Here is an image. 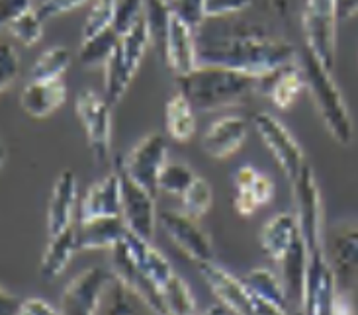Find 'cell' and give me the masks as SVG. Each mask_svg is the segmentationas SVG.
I'll use <instances>...</instances> for the list:
<instances>
[{"mask_svg": "<svg viewBox=\"0 0 358 315\" xmlns=\"http://www.w3.org/2000/svg\"><path fill=\"white\" fill-rule=\"evenodd\" d=\"M208 22V20H206ZM198 63L217 65L262 78L278 69L296 63V48L252 24H233L210 28L203 24L196 31Z\"/></svg>", "mask_w": 358, "mask_h": 315, "instance_id": "1", "label": "cell"}, {"mask_svg": "<svg viewBox=\"0 0 358 315\" xmlns=\"http://www.w3.org/2000/svg\"><path fill=\"white\" fill-rule=\"evenodd\" d=\"M176 88L200 112H215L245 104L259 90V78L217 65H198L176 77Z\"/></svg>", "mask_w": 358, "mask_h": 315, "instance_id": "2", "label": "cell"}, {"mask_svg": "<svg viewBox=\"0 0 358 315\" xmlns=\"http://www.w3.org/2000/svg\"><path fill=\"white\" fill-rule=\"evenodd\" d=\"M301 69L306 75V86L331 137L341 145H349L352 139V120L339 86L327 69L310 48L301 49Z\"/></svg>", "mask_w": 358, "mask_h": 315, "instance_id": "3", "label": "cell"}, {"mask_svg": "<svg viewBox=\"0 0 358 315\" xmlns=\"http://www.w3.org/2000/svg\"><path fill=\"white\" fill-rule=\"evenodd\" d=\"M149 43H151V34H149L145 14H143V18L139 20L134 28L120 36L112 57L108 59V63L104 65L106 69L104 96L112 106H116L126 94L127 86L131 85V80L136 77Z\"/></svg>", "mask_w": 358, "mask_h": 315, "instance_id": "4", "label": "cell"}, {"mask_svg": "<svg viewBox=\"0 0 358 315\" xmlns=\"http://www.w3.org/2000/svg\"><path fill=\"white\" fill-rule=\"evenodd\" d=\"M337 24L335 0H306L301 16L306 48H310L331 71L337 55Z\"/></svg>", "mask_w": 358, "mask_h": 315, "instance_id": "5", "label": "cell"}, {"mask_svg": "<svg viewBox=\"0 0 358 315\" xmlns=\"http://www.w3.org/2000/svg\"><path fill=\"white\" fill-rule=\"evenodd\" d=\"M112 108L106 96H100L92 90L78 92L75 112L85 135L88 149L96 157V161H106L110 157V139H112Z\"/></svg>", "mask_w": 358, "mask_h": 315, "instance_id": "6", "label": "cell"}, {"mask_svg": "<svg viewBox=\"0 0 358 315\" xmlns=\"http://www.w3.org/2000/svg\"><path fill=\"white\" fill-rule=\"evenodd\" d=\"M114 171L122 188V218L131 233L151 241L155 231V196L127 174L122 157L114 161Z\"/></svg>", "mask_w": 358, "mask_h": 315, "instance_id": "7", "label": "cell"}, {"mask_svg": "<svg viewBox=\"0 0 358 315\" xmlns=\"http://www.w3.org/2000/svg\"><path fill=\"white\" fill-rule=\"evenodd\" d=\"M252 125L261 137L262 145L271 151L274 161L278 162L282 172L292 182L296 181L300 176L301 169L306 167V157H303L300 144L294 139V135L274 115L266 112L252 115Z\"/></svg>", "mask_w": 358, "mask_h": 315, "instance_id": "8", "label": "cell"}, {"mask_svg": "<svg viewBox=\"0 0 358 315\" xmlns=\"http://www.w3.org/2000/svg\"><path fill=\"white\" fill-rule=\"evenodd\" d=\"M112 274L116 276L120 284H124L127 290H131L136 296L141 298L147 306L151 307L153 314L169 315L161 288L157 286L155 282L147 276L145 270L139 267L126 239L120 241L116 247L112 248Z\"/></svg>", "mask_w": 358, "mask_h": 315, "instance_id": "9", "label": "cell"}, {"mask_svg": "<svg viewBox=\"0 0 358 315\" xmlns=\"http://www.w3.org/2000/svg\"><path fill=\"white\" fill-rule=\"evenodd\" d=\"M124 169L127 174L139 182L143 188L157 196L159 192V174L163 171L169 159H166V139L163 134H149L145 135L139 144L127 153V157H122Z\"/></svg>", "mask_w": 358, "mask_h": 315, "instance_id": "10", "label": "cell"}, {"mask_svg": "<svg viewBox=\"0 0 358 315\" xmlns=\"http://www.w3.org/2000/svg\"><path fill=\"white\" fill-rule=\"evenodd\" d=\"M112 274L102 267H88L63 290L59 300L61 315H96L100 298Z\"/></svg>", "mask_w": 358, "mask_h": 315, "instance_id": "11", "label": "cell"}, {"mask_svg": "<svg viewBox=\"0 0 358 315\" xmlns=\"http://www.w3.org/2000/svg\"><path fill=\"white\" fill-rule=\"evenodd\" d=\"M294 184V198L298 206V225L300 233L308 253L321 251V200L320 190H317V182L313 176L311 167L306 162V167L301 169L300 176L292 182Z\"/></svg>", "mask_w": 358, "mask_h": 315, "instance_id": "12", "label": "cell"}, {"mask_svg": "<svg viewBox=\"0 0 358 315\" xmlns=\"http://www.w3.org/2000/svg\"><path fill=\"white\" fill-rule=\"evenodd\" d=\"M159 221H161L163 230L166 231L169 239L182 251L184 255L192 258L196 265L212 262V243L206 237V233L198 227L194 218L186 216L184 211L165 210L159 214Z\"/></svg>", "mask_w": 358, "mask_h": 315, "instance_id": "13", "label": "cell"}, {"mask_svg": "<svg viewBox=\"0 0 358 315\" xmlns=\"http://www.w3.org/2000/svg\"><path fill=\"white\" fill-rule=\"evenodd\" d=\"M202 276L210 284L213 294L220 298L222 306H225L235 315H259L257 314V298L243 278H235L225 268L217 267L215 262H200L198 265Z\"/></svg>", "mask_w": 358, "mask_h": 315, "instance_id": "14", "label": "cell"}, {"mask_svg": "<svg viewBox=\"0 0 358 315\" xmlns=\"http://www.w3.org/2000/svg\"><path fill=\"white\" fill-rule=\"evenodd\" d=\"M98 218H122V188L116 171L94 182L78 206V221Z\"/></svg>", "mask_w": 358, "mask_h": 315, "instance_id": "15", "label": "cell"}, {"mask_svg": "<svg viewBox=\"0 0 358 315\" xmlns=\"http://www.w3.org/2000/svg\"><path fill=\"white\" fill-rule=\"evenodd\" d=\"M249 124L243 115H223L202 135V151L212 159H227L245 144Z\"/></svg>", "mask_w": 358, "mask_h": 315, "instance_id": "16", "label": "cell"}, {"mask_svg": "<svg viewBox=\"0 0 358 315\" xmlns=\"http://www.w3.org/2000/svg\"><path fill=\"white\" fill-rule=\"evenodd\" d=\"M166 67L175 73V77L188 75L198 67V46H196V31L184 26L182 22L173 16V24L169 29L165 53H163Z\"/></svg>", "mask_w": 358, "mask_h": 315, "instance_id": "17", "label": "cell"}, {"mask_svg": "<svg viewBox=\"0 0 358 315\" xmlns=\"http://www.w3.org/2000/svg\"><path fill=\"white\" fill-rule=\"evenodd\" d=\"M67 100V85L63 78L53 80H29L20 94L22 110L31 118H48Z\"/></svg>", "mask_w": 358, "mask_h": 315, "instance_id": "18", "label": "cell"}, {"mask_svg": "<svg viewBox=\"0 0 358 315\" xmlns=\"http://www.w3.org/2000/svg\"><path fill=\"white\" fill-rule=\"evenodd\" d=\"M333 272L341 292L358 290V227L341 231L333 239Z\"/></svg>", "mask_w": 358, "mask_h": 315, "instance_id": "19", "label": "cell"}, {"mask_svg": "<svg viewBox=\"0 0 358 315\" xmlns=\"http://www.w3.org/2000/svg\"><path fill=\"white\" fill-rule=\"evenodd\" d=\"M303 86H306V75L303 69L298 67L296 63H290L266 77L259 78V90L268 96L278 110H290L298 100V94L303 90Z\"/></svg>", "mask_w": 358, "mask_h": 315, "instance_id": "20", "label": "cell"}, {"mask_svg": "<svg viewBox=\"0 0 358 315\" xmlns=\"http://www.w3.org/2000/svg\"><path fill=\"white\" fill-rule=\"evenodd\" d=\"M77 204V178L71 171L59 174L55 181L48 208V233L49 237L73 225V211Z\"/></svg>", "mask_w": 358, "mask_h": 315, "instance_id": "21", "label": "cell"}, {"mask_svg": "<svg viewBox=\"0 0 358 315\" xmlns=\"http://www.w3.org/2000/svg\"><path fill=\"white\" fill-rule=\"evenodd\" d=\"M129 233L124 218H98L90 221H78L77 241L78 251H100L116 247Z\"/></svg>", "mask_w": 358, "mask_h": 315, "instance_id": "22", "label": "cell"}, {"mask_svg": "<svg viewBox=\"0 0 358 315\" xmlns=\"http://www.w3.org/2000/svg\"><path fill=\"white\" fill-rule=\"evenodd\" d=\"M298 237H300L298 218L292 214H278L262 227L261 245L272 260L280 262Z\"/></svg>", "mask_w": 358, "mask_h": 315, "instance_id": "23", "label": "cell"}, {"mask_svg": "<svg viewBox=\"0 0 358 315\" xmlns=\"http://www.w3.org/2000/svg\"><path fill=\"white\" fill-rule=\"evenodd\" d=\"M308 260H310V253L306 247L303 237L296 239L290 251L284 255L280 260L282 265V284L286 290L288 300H296L301 307L303 302V288H306V274H308Z\"/></svg>", "mask_w": 358, "mask_h": 315, "instance_id": "24", "label": "cell"}, {"mask_svg": "<svg viewBox=\"0 0 358 315\" xmlns=\"http://www.w3.org/2000/svg\"><path fill=\"white\" fill-rule=\"evenodd\" d=\"M78 251L77 241V225H71L65 231H61L57 235L49 239V245L43 253L41 265H39V272L41 276L53 280L57 278L65 267L69 265V260L73 258V255Z\"/></svg>", "mask_w": 358, "mask_h": 315, "instance_id": "25", "label": "cell"}, {"mask_svg": "<svg viewBox=\"0 0 358 315\" xmlns=\"http://www.w3.org/2000/svg\"><path fill=\"white\" fill-rule=\"evenodd\" d=\"M165 127L171 139L178 144L190 141L196 134V108L182 92L169 98L165 106Z\"/></svg>", "mask_w": 358, "mask_h": 315, "instance_id": "26", "label": "cell"}, {"mask_svg": "<svg viewBox=\"0 0 358 315\" xmlns=\"http://www.w3.org/2000/svg\"><path fill=\"white\" fill-rule=\"evenodd\" d=\"M126 241L136 260L139 262V267L145 270L147 276L151 278L159 288L165 286L166 282H169V278L175 274L173 268H171V262L157 248L151 247L149 241L141 239L136 233H131V231L126 235Z\"/></svg>", "mask_w": 358, "mask_h": 315, "instance_id": "27", "label": "cell"}, {"mask_svg": "<svg viewBox=\"0 0 358 315\" xmlns=\"http://www.w3.org/2000/svg\"><path fill=\"white\" fill-rule=\"evenodd\" d=\"M120 41V34L114 28H108L92 38L83 39L77 57L83 67H100L106 65L108 59L112 57L114 49Z\"/></svg>", "mask_w": 358, "mask_h": 315, "instance_id": "28", "label": "cell"}, {"mask_svg": "<svg viewBox=\"0 0 358 315\" xmlns=\"http://www.w3.org/2000/svg\"><path fill=\"white\" fill-rule=\"evenodd\" d=\"M243 282L247 284V288L257 298H261L264 302H271L274 306L286 309L288 296H286L284 284L278 282V278L274 276L268 268H255L249 274L243 276Z\"/></svg>", "mask_w": 358, "mask_h": 315, "instance_id": "29", "label": "cell"}, {"mask_svg": "<svg viewBox=\"0 0 358 315\" xmlns=\"http://www.w3.org/2000/svg\"><path fill=\"white\" fill-rule=\"evenodd\" d=\"M73 55L67 48L63 46H53L45 49L34 63L29 71V80H53L61 78L71 65Z\"/></svg>", "mask_w": 358, "mask_h": 315, "instance_id": "30", "label": "cell"}, {"mask_svg": "<svg viewBox=\"0 0 358 315\" xmlns=\"http://www.w3.org/2000/svg\"><path fill=\"white\" fill-rule=\"evenodd\" d=\"M145 22L151 34V43H155L159 53L163 55L169 29L173 24V12L169 6V0H145Z\"/></svg>", "mask_w": 358, "mask_h": 315, "instance_id": "31", "label": "cell"}, {"mask_svg": "<svg viewBox=\"0 0 358 315\" xmlns=\"http://www.w3.org/2000/svg\"><path fill=\"white\" fill-rule=\"evenodd\" d=\"M161 292H163L169 315H198L196 300H194L190 288L186 286L176 274L169 278V282L161 288Z\"/></svg>", "mask_w": 358, "mask_h": 315, "instance_id": "32", "label": "cell"}, {"mask_svg": "<svg viewBox=\"0 0 358 315\" xmlns=\"http://www.w3.org/2000/svg\"><path fill=\"white\" fill-rule=\"evenodd\" d=\"M4 29L8 31L10 38L29 48V46H36L39 39L43 38V18L38 10H28L18 18L4 24Z\"/></svg>", "mask_w": 358, "mask_h": 315, "instance_id": "33", "label": "cell"}, {"mask_svg": "<svg viewBox=\"0 0 358 315\" xmlns=\"http://www.w3.org/2000/svg\"><path fill=\"white\" fill-rule=\"evenodd\" d=\"M196 178V172L188 164L169 161L159 174V190L171 196H182Z\"/></svg>", "mask_w": 358, "mask_h": 315, "instance_id": "34", "label": "cell"}, {"mask_svg": "<svg viewBox=\"0 0 358 315\" xmlns=\"http://www.w3.org/2000/svg\"><path fill=\"white\" fill-rule=\"evenodd\" d=\"M180 200H182L184 214L194 218V220H200V218H203V216L210 211V208H212V186L208 184V181H203V178L198 176V178L192 182V186L180 196Z\"/></svg>", "mask_w": 358, "mask_h": 315, "instance_id": "35", "label": "cell"}, {"mask_svg": "<svg viewBox=\"0 0 358 315\" xmlns=\"http://www.w3.org/2000/svg\"><path fill=\"white\" fill-rule=\"evenodd\" d=\"M116 4L117 0H92V8L88 12L85 26H83V39L92 38L114 26Z\"/></svg>", "mask_w": 358, "mask_h": 315, "instance_id": "36", "label": "cell"}, {"mask_svg": "<svg viewBox=\"0 0 358 315\" xmlns=\"http://www.w3.org/2000/svg\"><path fill=\"white\" fill-rule=\"evenodd\" d=\"M171 12L178 22L194 31L206 24V0H169Z\"/></svg>", "mask_w": 358, "mask_h": 315, "instance_id": "37", "label": "cell"}, {"mask_svg": "<svg viewBox=\"0 0 358 315\" xmlns=\"http://www.w3.org/2000/svg\"><path fill=\"white\" fill-rule=\"evenodd\" d=\"M145 14V0H117L116 16H114V26L117 34H126L131 29Z\"/></svg>", "mask_w": 358, "mask_h": 315, "instance_id": "38", "label": "cell"}, {"mask_svg": "<svg viewBox=\"0 0 358 315\" xmlns=\"http://www.w3.org/2000/svg\"><path fill=\"white\" fill-rule=\"evenodd\" d=\"M20 71V59L14 48L4 43L0 49V90L6 92L10 86L16 83Z\"/></svg>", "mask_w": 358, "mask_h": 315, "instance_id": "39", "label": "cell"}, {"mask_svg": "<svg viewBox=\"0 0 358 315\" xmlns=\"http://www.w3.org/2000/svg\"><path fill=\"white\" fill-rule=\"evenodd\" d=\"M252 4V0H206V18L222 20L241 14Z\"/></svg>", "mask_w": 358, "mask_h": 315, "instance_id": "40", "label": "cell"}, {"mask_svg": "<svg viewBox=\"0 0 358 315\" xmlns=\"http://www.w3.org/2000/svg\"><path fill=\"white\" fill-rule=\"evenodd\" d=\"M90 0H43L39 4L38 12L41 14V18H55L61 14H67L71 10L78 8L83 4H87Z\"/></svg>", "mask_w": 358, "mask_h": 315, "instance_id": "41", "label": "cell"}, {"mask_svg": "<svg viewBox=\"0 0 358 315\" xmlns=\"http://www.w3.org/2000/svg\"><path fill=\"white\" fill-rule=\"evenodd\" d=\"M237 188H243V190H249L255 196V200L259 202V206H266L268 202L272 200V196H274V184L268 176H264V174H259L251 184H247V186H237Z\"/></svg>", "mask_w": 358, "mask_h": 315, "instance_id": "42", "label": "cell"}, {"mask_svg": "<svg viewBox=\"0 0 358 315\" xmlns=\"http://www.w3.org/2000/svg\"><path fill=\"white\" fill-rule=\"evenodd\" d=\"M28 10H31V0H0V14H2L0 20H2V26L22 16Z\"/></svg>", "mask_w": 358, "mask_h": 315, "instance_id": "43", "label": "cell"}, {"mask_svg": "<svg viewBox=\"0 0 358 315\" xmlns=\"http://www.w3.org/2000/svg\"><path fill=\"white\" fill-rule=\"evenodd\" d=\"M233 208L239 216H252L255 211L259 210V202L255 200L249 190H243V188H235V196H233Z\"/></svg>", "mask_w": 358, "mask_h": 315, "instance_id": "44", "label": "cell"}, {"mask_svg": "<svg viewBox=\"0 0 358 315\" xmlns=\"http://www.w3.org/2000/svg\"><path fill=\"white\" fill-rule=\"evenodd\" d=\"M18 315H61V312H55L53 307L39 298H29V300L20 304Z\"/></svg>", "mask_w": 358, "mask_h": 315, "instance_id": "45", "label": "cell"}, {"mask_svg": "<svg viewBox=\"0 0 358 315\" xmlns=\"http://www.w3.org/2000/svg\"><path fill=\"white\" fill-rule=\"evenodd\" d=\"M122 284H117L116 292H114V302L110 307V314L108 315H134V309L127 304V300H124V290Z\"/></svg>", "mask_w": 358, "mask_h": 315, "instance_id": "46", "label": "cell"}, {"mask_svg": "<svg viewBox=\"0 0 358 315\" xmlns=\"http://www.w3.org/2000/svg\"><path fill=\"white\" fill-rule=\"evenodd\" d=\"M335 8L339 22H347L358 14V0H335Z\"/></svg>", "mask_w": 358, "mask_h": 315, "instance_id": "47", "label": "cell"}, {"mask_svg": "<svg viewBox=\"0 0 358 315\" xmlns=\"http://www.w3.org/2000/svg\"><path fill=\"white\" fill-rule=\"evenodd\" d=\"M333 315H355V306L350 302L347 292H337L335 298V306H333Z\"/></svg>", "mask_w": 358, "mask_h": 315, "instance_id": "48", "label": "cell"}, {"mask_svg": "<svg viewBox=\"0 0 358 315\" xmlns=\"http://www.w3.org/2000/svg\"><path fill=\"white\" fill-rule=\"evenodd\" d=\"M20 304L16 296H10L8 290L2 288V298H0V315H18Z\"/></svg>", "mask_w": 358, "mask_h": 315, "instance_id": "49", "label": "cell"}, {"mask_svg": "<svg viewBox=\"0 0 358 315\" xmlns=\"http://www.w3.org/2000/svg\"><path fill=\"white\" fill-rule=\"evenodd\" d=\"M257 314L259 315H288V312H286V309H282V307L274 306V304H271V302H264V300H261V298H257Z\"/></svg>", "mask_w": 358, "mask_h": 315, "instance_id": "50", "label": "cell"}, {"mask_svg": "<svg viewBox=\"0 0 358 315\" xmlns=\"http://www.w3.org/2000/svg\"><path fill=\"white\" fill-rule=\"evenodd\" d=\"M268 4H271V8L282 16V18H286L288 16V10H290V0H268Z\"/></svg>", "mask_w": 358, "mask_h": 315, "instance_id": "51", "label": "cell"}, {"mask_svg": "<svg viewBox=\"0 0 358 315\" xmlns=\"http://www.w3.org/2000/svg\"><path fill=\"white\" fill-rule=\"evenodd\" d=\"M203 315H227V307H225V306H212Z\"/></svg>", "mask_w": 358, "mask_h": 315, "instance_id": "52", "label": "cell"}]
</instances>
